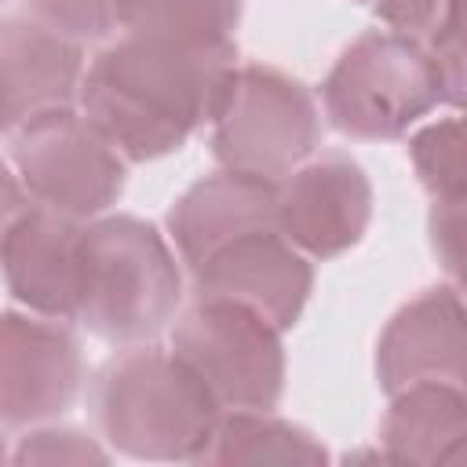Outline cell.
Returning <instances> with one entry per match:
<instances>
[{"instance_id": "1", "label": "cell", "mask_w": 467, "mask_h": 467, "mask_svg": "<svg viewBox=\"0 0 467 467\" xmlns=\"http://www.w3.org/2000/svg\"><path fill=\"white\" fill-rule=\"evenodd\" d=\"M234 58V44L204 47L124 36L80 77L84 120L124 161L142 164L175 153L212 120Z\"/></svg>"}, {"instance_id": "2", "label": "cell", "mask_w": 467, "mask_h": 467, "mask_svg": "<svg viewBox=\"0 0 467 467\" xmlns=\"http://www.w3.org/2000/svg\"><path fill=\"white\" fill-rule=\"evenodd\" d=\"M91 412L102 438L124 456L197 463L212 441L219 401L175 350L135 347L99 368Z\"/></svg>"}, {"instance_id": "3", "label": "cell", "mask_w": 467, "mask_h": 467, "mask_svg": "<svg viewBox=\"0 0 467 467\" xmlns=\"http://www.w3.org/2000/svg\"><path fill=\"white\" fill-rule=\"evenodd\" d=\"M182 299V274L164 234L135 215H106L80 226L77 317L109 343H139L161 332Z\"/></svg>"}, {"instance_id": "4", "label": "cell", "mask_w": 467, "mask_h": 467, "mask_svg": "<svg viewBox=\"0 0 467 467\" xmlns=\"http://www.w3.org/2000/svg\"><path fill=\"white\" fill-rule=\"evenodd\" d=\"M328 120L350 139H398L449 102L431 47L398 29L361 33L321 84Z\"/></svg>"}, {"instance_id": "5", "label": "cell", "mask_w": 467, "mask_h": 467, "mask_svg": "<svg viewBox=\"0 0 467 467\" xmlns=\"http://www.w3.org/2000/svg\"><path fill=\"white\" fill-rule=\"evenodd\" d=\"M321 142L314 95L270 66H234L212 113V150L230 171L281 182Z\"/></svg>"}, {"instance_id": "6", "label": "cell", "mask_w": 467, "mask_h": 467, "mask_svg": "<svg viewBox=\"0 0 467 467\" xmlns=\"http://www.w3.org/2000/svg\"><path fill=\"white\" fill-rule=\"evenodd\" d=\"M171 350L204 379L219 409H274L285 394L281 328L234 299H197L179 317Z\"/></svg>"}, {"instance_id": "7", "label": "cell", "mask_w": 467, "mask_h": 467, "mask_svg": "<svg viewBox=\"0 0 467 467\" xmlns=\"http://www.w3.org/2000/svg\"><path fill=\"white\" fill-rule=\"evenodd\" d=\"M11 161L33 201L66 215L91 219L124 190V157L73 106L44 109L11 131Z\"/></svg>"}, {"instance_id": "8", "label": "cell", "mask_w": 467, "mask_h": 467, "mask_svg": "<svg viewBox=\"0 0 467 467\" xmlns=\"http://www.w3.org/2000/svg\"><path fill=\"white\" fill-rule=\"evenodd\" d=\"M84 379L77 336L55 321L0 314V423L26 427L62 416Z\"/></svg>"}, {"instance_id": "9", "label": "cell", "mask_w": 467, "mask_h": 467, "mask_svg": "<svg viewBox=\"0 0 467 467\" xmlns=\"http://www.w3.org/2000/svg\"><path fill=\"white\" fill-rule=\"evenodd\" d=\"M190 274L197 299H234L281 332L299 321L314 288V266L277 226L234 237Z\"/></svg>"}, {"instance_id": "10", "label": "cell", "mask_w": 467, "mask_h": 467, "mask_svg": "<svg viewBox=\"0 0 467 467\" xmlns=\"http://www.w3.org/2000/svg\"><path fill=\"white\" fill-rule=\"evenodd\" d=\"M372 219V182L347 153H325L277 182V230L314 259L354 248Z\"/></svg>"}, {"instance_id": "11", "label": "cell", "mask_w": 467, "mask_h": 467, "mask_svg": "<svg viewBox=\"0 0 467 467\" xmlns=\"http://www.w3.org/2000/svg\"><path fill=\"white\" fill-rule=\"evenodd\" d=\"M467 376V336L463 299L456 285H434L405 303L376 343V379L387 394L412 383H463Z\"/></svg>"}, {"instance_id": "12", "label": "cell", "mask_w": 467, "mask_h": 467, "mask_svg": "<svg viewBox=\"0 0 467 467\" xmlns=\"http://www.w3.org/2000/svg\"><path fill=\"white\" fill-rule=\"evenodd\" d=\"M77 40L36 18H0V135L44 109L69 106L84 62Z\"/></svg>"}, {"instance_id": "13", "label": "cell", "mask_w": 467, "mask_h": 467, "mask_svg": "<svg viewBox=\"0 0 467 467\" xmlns=\"http://www.w3.org/2000/svg\"><path fill=\"white\" fill-rule=\"evenodd\" d=\"M77 219L29 204L0 241L7 292L44 317H77Z\"/></svg>"}, {"instance_id": "14", "label": "cell", "mask_w": 467, "mask_h": 467, "mask_svg": "<svg viewBox=\"0 0 467 467\" xmlns=\"http://www.w3.org/2000/svg\"><path fill=\"white\" fill-rule=\"evenodd\" d=\"M270 226H277V182L230 168L193 182L168 212V234L190 270L234 237Z\"/></svg>"}, {"instance_id": "15", "label": "cell", "mask_w": 467, "mask_h": 467, "mask_svg": "<svg viewBox=\"0 0 467 467\" xmlns=\"http://www.w3.org/2000/svg\"><path fill=\"white\" fill-rule=\"evenodd\" d=\"M390 409L379 423V441L390 460L401 463H441L456 456L467 431L463 383H412L390 394Z\"/></svg>"}, {"instance_id": "16", "label": "cell", "mask_w": 467, "mask_h": 467, "mask_svg": "<svg viewBox=\"0 0 467 467\" xmlns=\"http://www.w3.org/2000/svg\"><path fill=\"white\" fill-rule=\"evenodd\" d=\"M325 445L303 431L274 416L270 409H234L219 412L208 449L197 463H325Z\"/></svg>"}, {"instance_id": "17", "label": "cell", "mask_w": 467, "mask_h": 467, "mask_svg": "<svg viewBox=\"0 0 467 467\" xmlns=\"http://www.w3.org/2000/svg\"><path fill=\"white\" fill-rule=\"evenodd\" d=\"M241 0H117L128 36L168 44H234Z\"/></svg>"}, {"instance_id": "18", "label": "cell", "mask_w": 467, "mask_h": 467, "mask_svg": "<svg viewBox=\"0 0 467 467\" xmlns=\"http://www.w3.org/2000/svg\"><path fill=\"white\" fill-rule=\"evenodd\" d=\"M412 168L434 204H463V124L445 117L427 124L409 142Z\"/></svg>"}, {"instance_id": "19", "label": "cell", "mask_w": 467, "mask_h": 467, "mask_svg": "<svg viewBox=\"0 0 467 467\" xmlns=\"http://www.w3.org/2000/svg\"><path fill=\"white\" fill-rule=\"evenodd\" d=\"M33 18L69 40H99L117 26V0H26Z\"/></svg>"}, {"instance_id": "20", "label": "cell", "mask_w": 467, "mask_h": 467, "mask_svg": "<svg viewBox=\"0 0 467 467\" xmlns=\"http://www.w3.org/2000/svg\"><path fill=\"white\" fill-rule=\"evenodd\" d=\"M15 460L18 463H106L109 456L95 438L73 427H44L22 438Z\"/></svg>"}, {"instance_id": "21", "label": "cell", "mask_w": 467, "mask_h": 467, "mask_svg": "<svg viewBox=\"0 0 467 467\" xmlns=\"http://www.w3.org/2000/svg\"><path fill=\"white\" fill-rule=\"evenodd\" d=\"M452 4L460 0H372V11L398 33L420 36V33H431L449 15Z\"/></svg>"}, {"instance_id": "22", "label": "cell", "mask_w": 467, "mask_h": 467, "mask_svg": "<svg viewBox=\"0 0 467 467\" xmlns=\"http://www.w3.org/2000/svg\"><path fill=\"white\" fill-rule=\"evenodd\" d=\"M463 204H434L431 212V244L445 270L456 277L460 274V252H463Z\"/></svg>"}, {"instance_id": "23", "label": "cell", "mask_w": 467, "mask_h": 467, "mask_svg": "<svg viewBox=\"0 0 467 467\" xmlns=\"http://www.w3.org/2000/svg\"><path fill=\"white\" fill-rule=\"evenodd\" d=\"M26 208H29V204H26V186L0 164V241L7 237L11 223H15Z\"/></svg>"}, {"instance_id": "24", "label": "cell", "mask_w": 467, "mask_h": 467, "mask_svg": "<svg viewBox=\"0 0 467 467\" xmlns=\"http://www.w3.org/2000/svg\"><path fill=\"white\" fill-rule=\"evenodd\" d=\"M7 460V449H4V438H0V463Z\"/></svg>"}]
</instances>
